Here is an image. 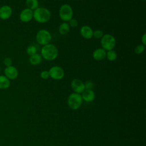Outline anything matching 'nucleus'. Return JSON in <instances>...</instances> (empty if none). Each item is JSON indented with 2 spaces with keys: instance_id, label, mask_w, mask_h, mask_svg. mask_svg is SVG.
<instances>
[{
  "instance_id": "f257e3e1",
  "label": "nucleus",
  "mask_w": 146,
  "mask_h": 146,
  "mask_svg": "<svg viewBox=\"0 0 146 146\" xmlns=\"http://www.w3.org/2000/svg\"><path fill=\"white\" fill-rule=\"evenodd\" d=\"M40 55L42 58L46 60H53L58 55V50L55 45L49 43L42 47Z\"/></svg>"
},
{
  "instance_id": "f03ea898",
  "label": "nucleus",
  "mask_w": 146,
  "mask_h": 146,
  "mask_svg": "<svg viewBox=\"0 0 146 146\" xmlns=\"http://www.w3.org/2000/svg\"><path fill=\"white\" fill-rule=\"evenodd\" d=\"M33 18L38 23H44L50 19L51 13L48 9L45 7H38L33 11Z\"/></svg>"
},
{
  "instance_id": "7ed1b4c3",
  "label": "nucleus",
  "mask_w": 146,
  "mask_h": 146,
  "mask_svg": "<svg viewBox=\"0 0 146 146\" xmlns=\"http://www.w3.org/2000/svg\"><path fill=\"white\" fill-rule=\"evenodd\" d=\"M102 48L106 51L113 50L116 46V41L115 37L110 34H104L100 39Z\"/></svg>"
},
{
  "instance_id": "20e7f679",
  "label": "nucleus",
  "mask_w": 146,
  "mask_h": 146,
  "mask_svg": "<svg viewBox=\"0 0 146 146\" xmlns=\"http://www.w3.org/2000/svg\"><path fill=\"white\" fill-rule=\"evenodd\" d=\"M51 39V34L48 30L45 29H41L39 30L36 34V40L37 43L43 46L49 44Z\"/></svg>"
},
{
  "instance_id": "39448f33",
  "label": "nucleus",
  "mask_w": 146,
  "mask_h": 146,
  "mask_svg": "<svg viewBox=\"0 0 146 146\" xmlns=\"http://www.w3.org/2000/svg\"><path fill=\"white\" fill-rule=\"evenodd\" d=\"M59 15L63 22H68L73 17V10L71 6L68 4L62 5L59 8Z\"/></svg>"
},
{
  "instance_id": "423d86ee",
  "label": "nucleus",
  "mask_w": 146,
  "mask_h": 146,
  "mask_svg": "<svg viewBox=\"0 0 146 146\" xmlns=\"http://www.w3.org/2000/svg\"><path fill=\"white\" fill-rule=\"evenodd\" d=\"M82 100L80 94L74 92L69 95L67 103L70 108L72 110H77L81 106Z\"/></svg>"
},
{
  "instance_id": "0eeeda50",
  "label": "nucleus",
  "mask_w": 146,
  "mask_h": 146,
  "mask_svg": "<svg viewBox=\"0 0 146 146\" xmlns=\"http://www.w3.org/2000/svg\"><path fill=\"white\" fill-rule=\"evenodd\" d=\"M48 72L50 77L54 80H60L64 76V70L58 66L51 67L48 70Z\"/></svg>"
},
{
  "instance_id": "6e6552de",
  "label": "nucleus",
  "mask_w": 146,
  "mask_h": 146,
  "mask_svg": "<svg viewBox=\"0 0 146 146\" xmlns=\"http://www.w3.org/2000/svg\"><path fill=\"white\" fill-rule=\"evenodd\" d=\"M71 87L75 93L81 94L85 90L84 84L78 79H74L71 81Z\"/></svg>"
},
{
  "instance_id": "1a4fd4ad",
  "label": "nucleus",
  "mask_w": 146,
  "mask_h": 146,
  "mask_svg": "<svg viewBox=\"0 0 146 146\" xmlns=\"http://www.w3.org/2000/svg\"><path fill=\"white\" fill-rule=\"evenodd\" d=\"M33 18V11L26 8L22 10L19 14V19L21 21L24 23H27Z\"/></svg>"
},
{
  "instance_id": "9d476101",
  "label": "nucleus",
  "mask_w": 146,
  "mask_h": 146,
  "mask_svg": "<svg viewBox=\"0 0 146 146\" xmlns=\"http://www.w3.org/2000/svg\"><path fill=\"white\" fill-rule=\"evenodd\" d=\"M5 76L9 80H14L18 76V71L16 67L13 66L6 67L4 70Z\"/></svg>"
},
{
  "instance_id": "9b49d317",
  "label": "nucleus",
  "mask_w": 146,
  "mask_h": 146,
  "mask_svg": "<svg viewBox=\"0 0 146 146\" xmlns=\"http://www.w3.org/2000/svg\"><path fill=\"white\" fill-rule=\"evenodd\" d=\"M13 14L11 7L9 5H4L0 7V19L6 20L9 19Z\"/></svg>"
},
{
  "instance_id": "f8f14e48",
  "label": "nucleus",
  "mask_w": 146,
  "mask_h": 146,
  "mask_svg": "<svg viewBox=\"0 0 146 146\" xmlns=\"http://www.w3.org/2000/svg\"><path fill=\"white\" fill-rule=\"evenodd\" d=\"M93 31L92 28L87 25L82 26L80 29V35L86 39H90L93 37Z\"/></svg>"
},
{
  "instance_id": "ddd939ff",
  "label": "nucleus",
  "mask_w": 146,
  "mask_h": 146,
  "mask_svg": "<svg viewBox=\"0 0 146 146\" xmlns=\"http://www.w3.org/2000/svg\"><path fill=\"white\" fill-rule=\"evenodd\" d=\"M106 52L107 51L102 48H98L94 51L92 57L96 60H102L106 57Z\"/></svg>"
},
{
  "instance_id": "4468645a",
  "label": "nucleus",
  "mask_w": 146,
  "mask_h": 146,
  "mask_svg": "<svg viewBox=\"0 0 146 146\" xmlns=\"http://www.w3.org/2000/svg\"><path fill=\"white\" fill-rule=\"evenodd\" d=\"M82 99L87 102H91L95 98V92L92 90L85 89L82 94Z\"/></svg>"
},
{
  "instance_id": "2eb2a0df",
  "label": "nucleus",
  "mask_w": 146,
  "mask_h": 146,
  "mask_svg": "<svg viewBox=\"0 0 146 146\" xmlns=\"http://www.w3.org/2000/svg\"><path fill=\"white\" fill-rule=\"evenodd\" d=\"M42 61V57L40 54H35L31 56H30L29 62L31 65H38L40 64Z\"/></svg>"
},
{
  "instance_id": "dca6fc26",
  "label": "nucleus",
  "mask_w": 146,
  "mask_h": 146,
  "mask_svg": "<svg viewBox=\"0 0 146 146\" xmlns=\"http://www.w3.org/2000/svg\"><path fill=\"white\" fill-rule=\"evenodd\" d=\"M10 86V80L5 75H0V89H7Z\"/></svg>"
},
{
  "instance_id": "f3484780",
  "label": "nucleus",
  "mask_w": 146,
  "mask_h": 146,
  "mask_svg": "<svg viewBox=\"0 0 146 146\" xmlns=\"http://www.w3.org/2000/svg\"><path fill=\"white\" fill-rule=\"evenodd\" d=\"M70 27L68 23V22H62L59 27V33L61 35H66L70 31Z\"/></svg>"
},
{
  "instance_id": "a211bd4d",
  "label": "nucleus",
  "mask_w": 146,
  "mask_h": 146,
  "mask_svg": "<svg viewBox=\"0 0 146 146\" xmlns=\"http://www.w3.org/2000/svg\"><path fill=\"white\" fill-rule=\"evenodd\" d=\"M26 5L27 8L34 11L39 7V2L38 0H26Z\"/></svg>"
},
{
  "instance_id": "6ab92c4d",
  "label": "nucleus",
  "mask_w": 146,
  "mask_h": 146,
  "mask_svg": "<svg viewBox=\"0 0 146 146\" xmlns=\"http://www.w3.org/2000/svg\"><path fill=\"white\" fill-rule=\"evenodd\" d=\"M117 53L113 50H109L106 52V58H107V59L111 62L115 60L117 58Z\"/></svg>"
},
{
  "instance_id": "aec40b11",
  "label": "nucleus",
  "mask_w": 146,
  "mask_h": 146,
  "mask_svg": "<svg viewBox=\"0 0 146 146\" xmlns=\"http://www.w3.org/2000/svg\"><path fill=\"white\" fill-rule=\"evenodd\" d=\"M144 50H145V46L142 44L136 46L134 49L135 53L136 54H141L144 51Z\"/></svg>"
},
{
  "instance_id": "412c9836",
  "label": "nucleus",
  "mask_w": 146,
  "mask_h": 146,
  "mask_svg": "<svg viewBox=\"0 0 146 146\" xmlns=\"http://www.w3.org/2000/svg\"><path fill=\"white\" fill-rule=\"evenodd\" d=\"M26 52L29 56H31L36 53V48L35 46L31 45L29 46L26 49Z\"/></svg>"
},
{
  "instance_id": "4be33fe9",
  "label": "nucleus",
  "mask_w": 146,
  "mask_h": 146,
  "mask_svg": "<svg viewBox=\"0 0 146 146\" xmlns=\"http://www.w3.org/2000/svg\"><path fill=\"white\" fill-rule=\"evenodd\" d=\"M104 33L101 30H96L93 31V36L96 39H101Z\"/></svg>"
},
{
  "instance_id": "5701e85b",
  "label": "nucleus",
  "mask_w": 146,
  "mask_h": 146,
  "mask_svg": "<svg viewBox=\"0 0 146 146\" xmlns=\"http://www.w3.org/2000/svg\"><path fill=\"white\" fill-rule=\"evenodd\" d=\"M68 23L70 26V27H76L78 26V22L77 21V20L75 18H71L68 22Z\"/></svg>"
},
{
  "instance_id": "b1692460",
  "label": "nucleus",
  "mask_w": 146,
  "mask_h": 146,
  "mask_svg": "<svg viewBox=\"0 0 146 146\" xmlns=\"http://www.w3.org/2000/svg\"><path fill=\"white\" fill-rule=\"evenodd\" d=\"M40 76L43 79H47L50 77V74L48 71L44 70L42 71L40 74Z\"/></svg>"
},
{
  "instance_id": "393cba45",
  "label": "nucleus",
  "mask_w": 146,
  "mask_h": 146,
  "mask_svg": "<svg viewBox=\"0 0 146 146\" xmlns=\"http://www.w3.org/2000/svg\"><path fill=\"white\" fill-rule=\"evenodd\" d=\"M84 84L85 89L86 90H92V88L94 87V83L91 81H87Z\"/></svg>"
},
{
  "instance_id": "a878e982",
  "label": "nucleus",
  "mask_w": 146,
  "mask_h": 146,
  "mask_svg": "<svg viewBox=\"0 0 146 146\" xmlns=\"http://www.w3.org/2000/svg\"><path fill=\"white\" fill-rule=\"evenodd\" d=\"M3 63L6 67L12 66V60L10 58L7 57V58H5V59L3 60Z\"/></svg>"
},
{
  "instance_id": "bb28decb",
  "label": "nucleus",
  "mask_w": 146,
  "mask_h": 146,
  "mask_svg": "<svg viewBox=\"0 0 146 146\" xmlns=\"http://www.w3.org/2000/svg\"><path fill=\"white\" fill-rule=\"evenodd\" d=\"M141 43L142 44L145 46L146 45V34L144 33L141 36Z\"/></svg>"
},
{
  "instance_id": "cd10ccee",
  "label": "nucleus",
  "mask_w": 146,
  "mask_h": 146,
  "mask_svg": "<svg viewBox=\"0 0 146 146\" xmlns=\"http://www.w3.org/2000/svg\"><path fill=\"white\" fill-rule=\"evenodd\" d=\"M0 72H1V66H0Z\"/></svg>"
},
{
  "instance_id": "c85d7f7f",
  "label": "nucleus",
  "mask_w": 146,
  "mask_h": 146,
  "mask_svg": "<svg viewBox=\"0 0 146 146\" xmlns=\"http://www.w3.org/2000/svg\"><path fill=\"white\" fill-rule=\"evenodd\" d=\"M78 146H80V145H78Z\"/></svg>"
}]
</instances>
